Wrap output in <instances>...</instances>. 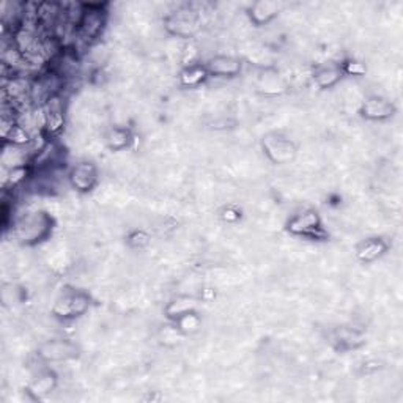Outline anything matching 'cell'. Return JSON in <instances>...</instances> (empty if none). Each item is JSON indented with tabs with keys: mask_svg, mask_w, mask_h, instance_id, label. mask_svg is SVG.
I'll return each mask as SVG.
<instances>
[{
	"mask_svg": "<svg viewBox=\"0 0 403 403\" xmlns=\"http://www.w3.org/2000/svg\"><path fill=\"white\" fill-rule=\"evenodd\" d=\"M52 219L43 211L27 213L15 223L16 238L24 244H37L49 237Z\"/></svg>",
	"mask_w": 403,
	"mask_h": 403,
	"instance_id": "obj_1",
	"label": "cell"
},
{
	"mask_svg": "<svg viewBox=\"0 0 403 403\" xmlns=\"http://www.w3.org/2000/svg\"><path fill=\"white\" fill-rule=\"evenodd\" d=\"M90 297L82 290H65L54 301L52 315L60 320H73L89 311Z\"/></svg>",
	"mask_w": 403,
	"mask_h": 403,
	"instance_id": "obj_2",
	"label": "cell"
},
{
	"mask_svg": "<svg viewBox=\"0 0 403 403\" xmlns=\"http://www.w3.org/2000/svg\"><path fill=\"white\" fill-rule=\"evenodd\" d=\"M200 13L190 5L181 6V8L170 13V15L166 18V29L169 30L173 37L178 38L194 37L200 30Z\"/></svg>",
	"mask_w": 403,
	"mask_h": 403,
	"instance_id": "obj_3",
	"label": "cell"
},
{
	"mask_svg": "<svg viewBox=\"0 0 403 403\" xmlns=\"http://www.w3.org/2000/svg\"><path fill=\"white\" fill-rule=\"evenodd\" d=\"M287 230L294 237L311 238V240H325L326 233L321 224L320 214L315 210H304L294 214L287 223Z\"/></svg>",
	"mask_w": 403,
	"mask_h": 403,
	"instance_id": "obj_4",
	"label": "cell"
},
{
	"mask_svg": "<svg viewBox=\"0 0 403 403\" xmlns=\"http://www.w3.org/2000/svg\"><path fill=\"white\" fill-rule=\"evenodd\" d=\"M261 149L266 154V158L273 164H288L297 156V145L293 140L278 132H270L261 139Z\"/></svg>",
	"mask_w": 403,
	"mask_h": 403,
	"instance_id": "obj_5",
	"label": "cell"
},
{
	"mask_svg": "<svg viewBox=\"0 0 403 403\" xmlns=\"http://www.w3.org/2000/svg\"><path fill=\"white\" fill-rule=\"evenodd\" d=\"M106 24V13L101 10L99 5H85L84 13L76 25V35L84 43H92L97 39Z\"/></svg>",
	"mask_w": 403,
	"mask_h": 403,
	"instance_id": "obj_6",
	"label": "cell"
},
{
	"mask_svg": "<svg viewBox=\"0 0 403 403\" xmlns=\"http://www.w3.org/2000/svg\"><path fill=\"white\" fill-rule=\"evenodd\" d=\"M38 358L44 362H66L79 356V347L66 339H52L38 347Z\"/></svg>",
	"mask_w": 403,
	"mask_h": 403,
	"instance_id": "obj_7",
	"label": "cell"
},
{
	"mask_svg": "<svg viewBox=\"0 0 403 403\" xmlns=\"http://www.w3.org/2000/svg\"><path fill=\"white\" fill-rule=\"evenodd\" d=\"M98 180H99L98 167L93 163H89V161L78 163L75 167H71V170L68 173V181L71 187L80 194L95 190Z\"/></svg>",
	"mask_w": 403,
	"mask_h": 403,
	"instance_id": "obj_8",
	"label": "cell"
},
{
	"mask_svg": "<svg viewBox=\"0 0 403 403\" xmlns=\"http://www.w3.org/2000/svg\"><path fill=\"white\" fill-rule=\"evenodd\" d=\"M361 116L371 122H385L395 113V106L392 101L383 97H371L361 104Z\"/></svg>",
	"mask_w": 403,
	"mask_h": 403,
	"instance_id": "obj_9",
	"label": "cell"
},
{
	"mask_svg": "<svg viewBox=\"0 0 403 403\" xmlns=\"http://www.w3.org/2000/svg\"><path fill=\"white\" fill-rule=\"evenodd\" d=\"M205 68L214 78H235L241 73V62L233 56H214L205 63Z\"/></svg>",
	"mask_w": 403,
	"mask_h": 403,
	"instance_id": "obj_10",
	"label": "cell"
},
{
	"mask_svg": "<svg viewBox=\"0 0 403 403\" xmlns=\"http://www.w3.org/2000/svg\"><path fill=\"white\" fill-rule=\"evenodd\" d=\"M389 249V244L386 243L383 238L373 237V238H367L366 241L358 246L356 249V257H358L359 261L362 264H372V261L381 259Z\"/></svg>",
	"mask_w": 403,
	"mask_h": 403,
	"instance_id": "obj_11",
	"label": "cell"
},
{
	"mask_svg": "<svg viewBox=\"0 0 403 403\" xmlns=\"http://www.w3.org/2000/svg\"><path fill=\"white\" fill-rule=\"evenodd\" d=\"M278 15H279V5L276 2H268V0L254 2L249 6V10H247V16H249L251 23L259 27L270 24Z\"/></svg>",
	"mask_w": 403,
	"mask_h": 403,
	"instance_id": "obj_12",
	"label": "cell"
},
{
	"mask_svg": "<svg viewBox=\"0 0 403 403\" xmlns=\"http://www.w3.org/2000/svg\"><path fill=\"white\" fill-rule=\"evenodd\" d=\"M344 76L340 65H321L314 71V82L320 89H331Z\"/></svg>",
	"mask_w": 403,
	"mask_h": 403,
	"instance_id": "obj_13",
	"label": "cell"
},
{
	"mask_svg": "<svg viewBox=\"0 0 403 403\" xmlns=\"http://www.w3.org/2000/svg\"><path fill=\"white\" fill-rule=\"evenodd\" d=\"M57 386V377L56 373L51 371H44L42 373H38L35 380L30 383L29 392L35 399H44L46 395H49L54 389Z\"/></svg>",
	"mask_w": 403,
	"mask_h": 403,
	"instance_id": "obj_14",
	"label": "cell"
},
{
	"mask_svg": "<svg viewBox=\"0 0 403 403\" xmlns=\"http://www.w3.org/2000/svg\"><path fill=\"white\" fill-rule=\"evenodd\" d=\"M196 304H197L196 299L186 297V294H181V297H177L169 301V304L164 309V314L170 321H177L178 318L183 317V315L196 311Z\"/></svg>",
	"mask_w": 403,
	"mask_h": 403,
	"instance_id": "obj_15",
	"label": "cell"
},
{
	"mask_svg": "<svg viewBox=\"0 0 403 403\" xmlns=\"http://www.w3.org/2000/svg\"><path fill=\"white\" fill-rule=\"evenodd\" d=\"M132 144V134L128 128L113 126L106 134V145L112 151H123Z\"/></svg>",
	"mask_w": 403,
	"mask_h": 403,
	"instance_id": "obj_16",
	"label": "cell"
},
{
	"mask_svg": "<svg viewBox=\"0 0 403 403\" xmlns=\"http://www.w3.org/2000/svg\"><path fill=\"white\" fill-rule=\"evenodd\" d=\"M210 78L208 71L205 68V65L192 63L185 66V70L180 73V82L185 87H199L200 84H204L205 80Z\"/></svg>",
	"mask_w": 403,
	"mask_h": 403,
	"instance_id": "obj_17",
	"label": "cell"
},
{
	"mask_svg": "<svg viewBox=\"0 0 403 403\" xmlns=\"http://www.w3.org/2000/svg\"><path fill=\"white\" fill-rule=\"evenodd\" d=\"M335 340H337V344L342 348H345V350H353V348H358L359 345H362V342H364L361 333L354 331V329H352V328L339 329L337 334H335Z\"/></svg>",
	"mask_w": 403,
	"mask_h": 403,
	"instance_id": "obj_18",
	"label": "cell"
},
{
	"mask_svg": "<svg viewBox=\"0 0 403 403\" xmlns=\"http://www.w3.org/2000/svg\"><path fill=\"white\" fill-rule=\"evenodd\" d=\"M175 323V329L178 333L181 334H194V333H197L199 331V328H200V323H202V320L199 315L196 314V311L194 312H190V314H186L183 315V317L178 318L177 321H173Z\"/></svg>",
	"mask_w": 403,
	"mask_h": 403,
	"instance_id": "obj_19",
	"label": "cell"
},
{
	"mask_svg": "<svg viewBox=\"0 0 403 403\" xmlns=\"http://www.w3.org/2000/svg\"><path fill=\"white\" fill-rule=\"evenodd\" d=\"M128 246L132 247V249H144L145 246H149L150 243V235L145 230H134L128 235Z\"/></svg>",
	"mask_w": 403,
	"mask_h": 403,
	"instance_id": "obj_20",
	"label": "cell"
},
{
	"mask_svg": "<svg viewBox=\"0 0 403 403\" xmlns=\"http://www.w3.org/2000/svg\"><path fill=\"white\" fill-rule=\"evenodd\" d=\"M340 68H342V73L348 76H362V75H366V71H367L366 65L362 62H358V60H347V62L340 65Z\"/></svg>",
	"mask_w": 403,
	"mask_h": 403,
	"instance_id": "obj_21",
	"label": "cell"
},
{
	"mask_svg": "<svg viewBox=\"0 0 403 403\" xmlns=\"http://www.w3.org/2000/svg\"><path fill=\"white\" fill-rule=\"evenodd\" d=\"M221 218H223L225 223H237V221H240V218H241V213L235 206H227L223 210Z\"/></svg>",
	"mask_w": 403,
	"mask_h": 403,
	"instance_id": "obj_22",
	"label": "cell"
}]
</instances>
